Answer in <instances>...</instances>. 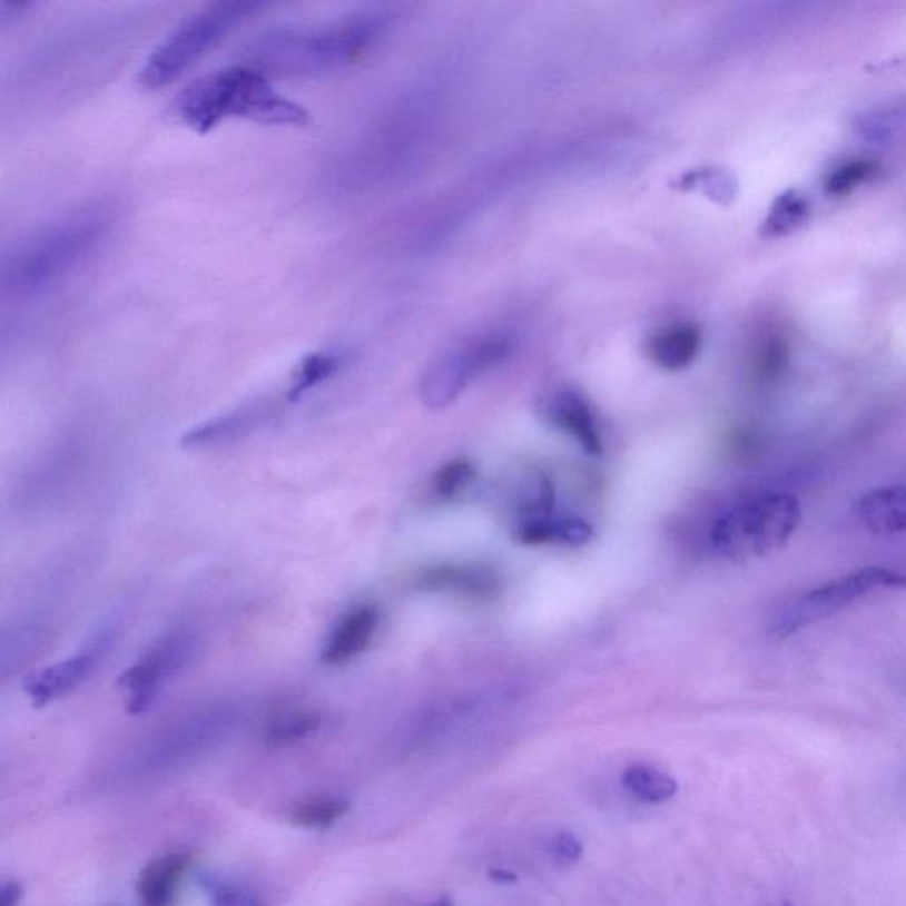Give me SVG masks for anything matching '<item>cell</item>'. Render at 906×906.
<instances>
[{"instance_id": "cell-1", "label": "cell", "mask_w": 906, "mask_h": 906, "mask_svg": "<svg viewBox=\"0 0 906 906\" xmlns=\"http://www.w3.org/2000/svg\"><path fill=\"white\" fill-rule=\"evenodd\" d=\"M110 227V209L89 206L14 243L2 257V296L27 302L52 293L98 254Z\"/></svg>"}, {"instance_id": "cell-2", "label": "cell", "mask_w": 906, "mask_h": 906, "mask_svg": "<svg viewBox=\"0 0 906 906\" xmlns=\"http://www.w3.org/2000/svg\"><path fill=\"white\" fill-rule=\"evenodd\" d=\"M386 11L365 9L308 26L275 27L255 39L250 62L268 77H317L360 61L388 31Z\"/></svg>"}, {"instance_id": "cell-3", "label": "cell", "mask_w": 906, "mask_h": 906, "mask_svg": "<svg viewBox=\"0 0 906 906\" xmlns=\"http://www.w3.org/2000/svg\"><path fill=\"white\" fill-rule=\"evenodd\" d=\"M174 114L197 134H209L225 121L302 128L311 122L307 108L282 95L269 77L252 65H234L197 78L183 89Z\"/></svg>"}, {"instance_id": "cell-4", "label": "cell", "mask_w": 906, "mask_h": 906, "mask_svg": "<svg viewBox=\"0 0 906 906\" xmlns=\"http://www.w3.org/2000/svg\"><path fill=\"white\" fill-rule=\"evenodd\" d=\"M264 8H268L266 2L254 0L215 2L185 18L147 57L139 73L140 86L147 91L173 86L220 45L221 39Z\"/></svg>"}, {"instance_id": "cell-5", "label": "cell", "mask_w": 906, "mask_h": 906, "mask_svg": "<svg viewBox=\"0 0 906 906\" xmlns=\"http://www.w3.org/2000/svg\"><path fill=\"white\" fill-rule=\"evenodd\" d=\"M802 523L794 494H767L735 503L713 521L708 545L717 557L743 561L785 548Z\"/></svg>"}, {"instance_id": "cell-6", "label": "cell", "mask_w": 906, "mask_h": 906, "mask_svg": "<svg viewBox=\"0 0 906 906\" xmlns=\"http://www.w3.org/2000/svg\"><path fill=\"white\" fill-rule=\"evenodd\" d=\"M878 590H906V574L876 565L854 570L791 600L774 617L770 629L777 639L790 638L804 627L830 618Z\"/></svg>"}, {"instance_id": "cell-7", "label": "cell", "mask_w": 906, "mask_h": 906, "mask_svg": "<svg viewBox=\"0 0 906 906\" xmlns=\"http://www.w3.org/2000/svg\"><path fill=\"white\" fill-rule=\"evenodd\" d=\"M199 638L191 630H173L158 639L139 661L119 678L126 710L131 716L147 712L177 674L194 661Z\"/></svg>"}, {"instance_id": "cell-8", "label": "cell", "mask_w": 906, "mask_h": 906, "mask_svg": "<svg viewBox=\"0 0 906 906\" xmlns=\"http://www.w3.org/2000/svg\"><path fill=\"white\" fill-rule=\"evenodd\" d=\"M512 344L506 337L480 338L470 346L441 354L422 377V398L432 410L449 406L479 372L503 362Z\"/></svg>"}, {"instance_id": "cell-9", "label": "cell", "mask_w": 906, "mask_h": 906, "mask_svg": "<svg viewBox=\"0 0 906 906\" xmlns=\"http://www.w3.org/2000/svg\"><path fill=\"white\" fill-rule=\"evenodd\" d=\"M117 634L119 626L116 622L105 623L71 656L36 673L26 683V692L32 703L45 707L83 686L96 673V669L107 661L116 644Z\"/></svg>"}, {"instance_id": "cell-10", "label": "cell", "mask_w": 906, "mask_h": 906, "mask_svg": "<svg viewBox=\"0 0 906 906\" xmlns=\"http://www.w3.org/2000/svg\"><path fill=\"white\" fill-rule=\"evenodd\" d=\"M273 415L275 407L269 402L245 404L224 415L197 423L183 434L179 443L186 450L224 449L260 431Z\"/></svg>"}, {"instance_id": "cell-11", "label": "cell", "mask_w": 906, "mask_h": 906, "mask_svg": "<svg viewBox=\"0 0 906 906\" xmlns=\"http://www.w3.org/2000/svg\"><path fill=\"white\" fill-rule=\"evenodd\" d=\"M381 613L374 604H362L347 611L329 630L321 650V662L328 668L349 664L362 656L380 629Z\"/></svg>"}, {"instance_id": "cell-12", "label": "cell", "mask_w": 906, "mask_h": 906, "mask_svg": "<svg viewBox=\"0 0 906 906\" xmlns=\"http://www.w3.org/2000/svg\"><path fill=\"white\" fill-rule=\"evenodd\" d=\"M545 415L558 429L575 437L584 452L599 455L602 453V436L595 413L583 393L574 388H561L548 398Z\"/></svg>"}, {"instance_id": "cell-13", "label": "cell", "mask_w": 906, "mask_h": 906, "mask_svg": "<svg viewBox=\"0 0 906 906\" xmlns=\"http://www.w3.org/2000/svg\"><path fill=\"white\" fill-rule=\"evenodd\" d=\"M701 341L698 324L687 321L666 324L648 338L647 356L664 371H683L698 358Z\"/></svg>"}, {"instance_id": "cell-14", "label": "cell", "mask_w": 906, "mask_h": 906, "mask_svg": "<svg viewBox=\"0 0 906 906\" xmlns=\"http://www.w3.org/2000/svg\"><path fill=\"white\" fill-rule=\"evenodd\" d=\"M191 866V855L174 851L147 864L137 882L140 906H170Z\"/></svg>"}, {"instance_id": "cell-15", "label": "cell", "mask_w": 906, "mask_h": 906, "mask_svg": "<svg viewBox=\"0 0 906 906\" xmlns=\"http://www.w3.org/2000/svg\"><path fill=\"white\" fill-rule=\"evenodd\" d=\"M418 590H455V592L470 593L476 597H491L498 592L496 575L482 567L455 565L443 563L420 570L415 578Z\"/></svg>"}, {"instance_id": "cell-16", "label": "cell", "mask_w": 906, "mask_h": 906, "mask_svg": "<svg viewBox=\"0 0 906 906\" xmlns=\"http://www.w3.org/2000/svg\"><path fill=\"white\" fill-rule=\"evenodd\" d=\"M864 526L878 536L906 533V485H885L859 500Z\"/></svg>"}, {"instance_id": "cell-17", "label": "cell", "mask_w": 906, "mask_h": 906, "mask_svg": "<svg viewBox=\"0 0 906 906\" xmlns=\"http://www.w3.org/2000/svg\"><path fill=\"white\" fill-rule=\"evenodd\" d=\"M515 540L521 544H584L592 536V528L578 518L557 515L553 512L521 519L515 526Z\"/></svg>"}, {"instance_id": "cell-18", "label": "cell", "mask_w": 906, "mask_h": 906, "mask_svg": "<svg viewBox=\"0 0 906 906\" xmlns=\"http://www.w3.org/2000/svg\"><path fill=\"white\" fill-rule=\"evenodd\" d=\"M341 363L342 356L335 351H315V353L307 354L294 371L285 397L289 402L299 401L311 390L317 388L324 381H328L338 371Z\"/></svg>"}, {"instance_id": "cell-19", "label": "cell", "mask_w": 906, "mask_h": 906, "mask_svg": "<svg viewBox=\"0 0 906 906\" xmlns=\"http://www.w3.org/2000/svg\"><path fill=\"white\" fill-rule=\"evenodd\" d=\"M622 782L636 799L647 804L668 802L678 791V782L673 777L648 765H632L627 768Z\"/></svg>"}, {"instance_id": "cell-20", "label": "cell", "mask_w": 906, "mask_h": 906, "mask_svg": "<svg viewBox=\"0 0 906 906\" xmlns=\"http://www.w3.org/2000/svg\"><path fill=\"white\" fill-rule=\"evenodd\" d=\"M323 726V716L314 710H294L282 713L269 722L264 731V740L272 747L290 746L302 742Z\"/></svg>"}, {"instance_id": "cell-21", "label": "cell", "mask_w": 906, "mask_h": 906, "mask_svg": "<svg viewBox=\"0 0 906 906\" xmlns=\"http://www.w3.org/2000/svg\"><path fill=\"white\" fill-rule=\"evenodd\" d=\"M671 186L680 191H701L717 204H730L737 195L735 177L719 169L687 170Z\"/></svg>"}, {"instance_id": "cell-22", "label": "cell", "mask_w": 906, "mask_h": 906, "mask_svg": "<svg viewBox=\"0 0 906 906\" xmlns=\"http://www.w3.org/2000/svg\"><path fill=\"white\" fill-rule=\"evenodd\" d=\"M807 213H809V206H807L806 197H802L799 191H786V194L779 195L776 203L772 204V208L761 225V234L767 238L785 236L806 220Z\"/></svg>"}, {"instance_id": "cell-23", "label": "cell", "mask_w": 906, "mask_h": 906, "mask_svg": "<svg viewBox=\"0 0 906 906\" xmlns=\"http://www.w3.org/2000/svg\"><path fill=\"white\" fill-rule=\"evenodd\" d=\"M349 811V802L341 799H311L294 807V824L307 829H324L337 824Z\"/></svg>"}, {"instance_id": "cell-24", "label": "cell", "mask_w": 906, "mask_h": 906, "mask_svg": "<svg viewBox=\"0 0 906 906\" xmlns=\"http://www.w3.org/2000/svg\"><path fill=\"white\" fill-rule=\"evenodd\" d=\"M878 173V164L873 160H854L834 170L827 179V191L836 197L850 194L857 186L869 181Z\"/></svg>"}, {"instance_id": "cell-25", "label": "cell", "mask_w": 906, "mask_h": 906, "mask_svg": "<svg viewBox=\"0 0 906 906\" xmlns=\"http://www.w3.org/2000/svg\"><path fill=\"white\" fill-rule=\"evenodd\" d=\"M473 479H475L473 464L466 459H455V461L446 462L445 466L437 470L432 488L440 496L453 498L457 496L459 492L464 491Z\"/></svg>"}, {"instance_id": "cell-26", "label": "cell", "mask_w": 906, "mask_h": 906, "mask_svg": "<svg viewBox=\"0 0 906 906\" xmlns=\"http://www.w3.org/2000/svg\"><path fill=\"white\" fill-rule=\"evenodd\" d=\"M790 353L781 337H768L756 354V372L765 381H774L781 376L788 367Z\"/></svg>"}, {"instance_id": "cell-27", "label": "cell", "mask_w": 906, "mask_h": 906, "mask_svg": "<svg viewBox=\"0 0 906 906\" xmlns=\"http://www.w3.org/2000/svg\"><path fill=\"white\" fill-rule=\"evenodd\" d=\"M208 894L211 906H264L257 896L229 882L209 878Z\"/></svg>"}, {"instance_id": "cell-28", "label": "cell", "mask_w": 906, "mask_h": 906, "mask_svg": "<svg viewBox=\"0 0 906 906\" xmlns=\"http://www.w3.org/2000/svg\"><path fill=\"white\" fill-rule=\"evenodd\" d=\"M551 855L560 864H575L583 855V843L578 837L567 830H561L551 841Z\"/></svg>"}, {"instance_id": "cell-29", "label": "cell", "mask_w": 906, "mask_h": 906, "mask_svg": "<svg viewBox=\"0 0 906 906\" xmlns=\"http://www.w3.org/2000/svg\"><path fill=\"white\" fill-rule=\"evenodd\" d=\"M22 899V887L17 882H6L2 887V906H18Z\"/></svg>"}, {"instance_id": "cell-30", "label": "cell", "mask_w": 906, "mask_h": 906, "mask_svg": "<svg viewBox=\"0 0 906 906\" xmlns=\"http://www.w3.org/2000/svg\"><path fill=\"white\" fill-rule=\"evenodd\" d=\"M488 875L492 882H498V884H514V882H518V875L514 871H509V869H491Z\"/></svg>"}, {"instance_id": "cell-31", "label": "cell", "mask_w": 906, "mask_h": 906, "mask_svg": "<svg viewBox=\"0 0 906 906\" xmlns=\"http://www.w3.org/2000/svg\"><path fill=\"white\" fill-rule=\"evenodd\" d=\"M427 906H453V903L452 899H450V896H441L436 903H432V905Z\"/></svg>"}]
</instances>
